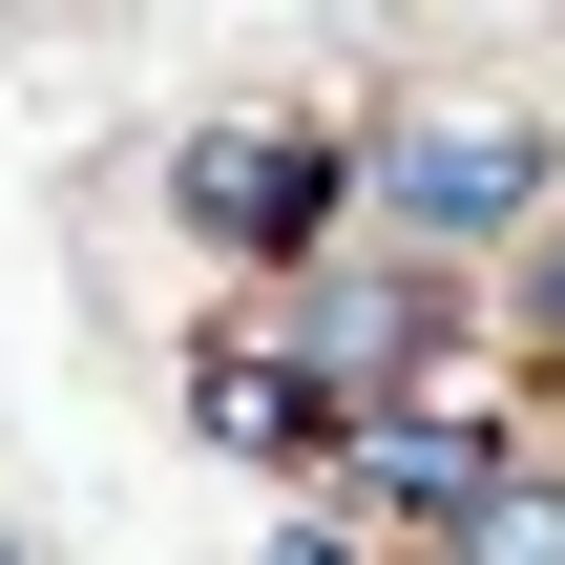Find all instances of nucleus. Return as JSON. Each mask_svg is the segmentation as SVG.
<instances>
[{"mask_svg":"<svg viewBox=\"0 0 565 565\" xmlns=\"http://www.w3.org/2000/svg\"><path fill=\"white\" fill-rule=\"evenodd\" d=\"M565 210L545 126L524 105H461V84H398L377 126H356V231L377 252H419V273H482V252H524Z\"/></svg>","mask_w":565,"mask_h":565,"instance_id":"1","label":"nucleus"},{"mask_svg":"<svg viewBox=\"0 0 565 565\" xmlns=\"http://www.w3.org/2000/svg\"><path fill=\"white\" fill-rule=\"evenodd\" d=\"M168 231L231 252L252 294L335 273V252H356V126H315V105H210V126L168 147Z\"/></svg>","mask_w":565,"mask_h":565,"instance_id":"2","label":"nucleus"},{"mask_svg":"<svg viewBox=\"0 0 565 565\" xmlns=\"http://www.w3.org/2000/svg\"><path fill=\"white\" fill-rule=\"evenodd\" d=\"M273 315V356L335 398V419H377V398H419V377H482V335H461V273H419V252H335V273H294V294H252Z\"/></svg>","mask_w":565,"mask_h":565,"instance_id":"3","label":"nucleus"},{"mask_svg":"<svg viewBox=\"0 0 565 565\" xmlns=\"http://www.w3.org/2000/svg\"><path fill=\"white\" fill-rule=\"evenodd\" d=\"M503 461H524V377H419V398H377V419L335 440L315 503H335L356 545H419V565H440V524H461Z\"/></svg>","mask_w":565,"mask_h":565,"instance_id":"4","label":"nucleus"},{"mask_svg":"<svg viewBox=\"0 0 565 565\" xmlns=\"http://www.w3.org/2000/svg\"><path fill=\"white\" fill-rule=\"evenodd\" d=\"M189 440H210V461H294V482H335L356 419L273 356V315H210V335H189Z\"/></svg>","mask_w":565,"mask_h":565,"instance_id":"5","label":"nucleus"},{"mask_svg":"<svg viewBox=\"0 0 565 565\" xmlns=\"http://www.w3.org/2000/svg\"><path fill=\"white\" fill-rule=\"evenodd\" d=\"M440 565H565V461H503V482L440 524Z\"/></svg>","mask_w":565,"mask_h":565,"instance_id":"6","label":"nucleus"},{"mask_svg":"<svg viewBox=\"0 0 565 565\" xmlns=\"http://www.w3.org/2000/svg\"><path fill=\"white\" fill-rule=\"evenodd\" d=\"M524 356H565V210L524 231Z\"/></svg>","mask_w":565,"mask_h":565,"instance_id":"7","label":"nucleus"},{"mask_svg":"<svg viewBox=\"0 0 565 565\" xmlns=\"http://www.w3.org/2000/svg\"><path fill=\"white\" fill-rule=\"evenodd\" d=\"M0 565H42V545H0Z\"/></svg>","mask_w":565,"mask_h":565,"instance_id":"8","label":"nucleus"}]
</instances>
